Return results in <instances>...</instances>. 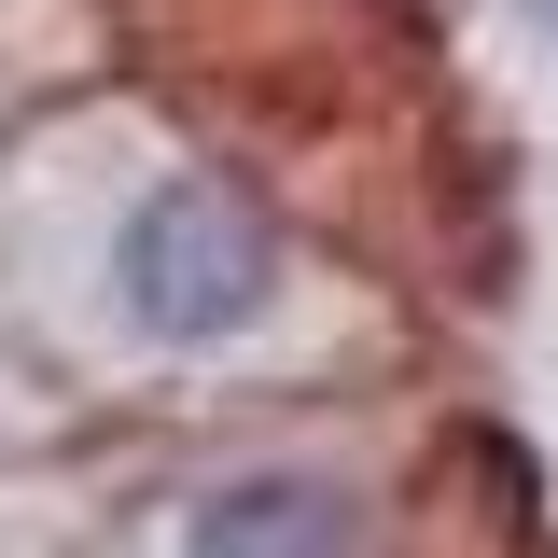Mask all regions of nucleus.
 I'll return each instance as SVG.
<instances>
[{"label":"nucleus","mask_w":558,"mask_h":558,"mask_svg":"<svg viewBox=\"0 0 558 558\" xmlns=\"http://www.w3.org/2000/svg\"><path fill=\"white\" fill-rule=\"evenodd\" d=\"M112 279H126V322H140V336H182V349H196V336H238V322L279 293V238H266V209L238 196V182L182 168V182H154V196L126 209Z\"/></svg>","instance_id":"1"},{"label":"nucleus","mask_w":558,"mask_h":558,"mask_svg":"<svg viewBox=\"0 0 558 558\" xmlns=\"http://www.w3.org/2000/svg\"><path fill=\"white\" fill-rule=\"evenodd\" d=\"M196 558H363V502L322 475H238L196 502Z\"/></svg>","instance_id":"2"}]
</instances>
